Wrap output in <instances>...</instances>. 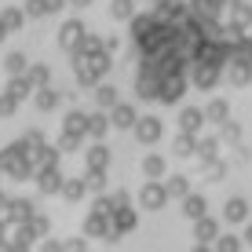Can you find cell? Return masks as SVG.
<instances>
[{
    "mask_svg": "<svg viewBox=\"0 0 252 252\" xmlns=\"http://www.w3.org/2000/svg\"><path fill=\"white\" fill-rule=\"evenodd\" d=\"M223 69H227V81L234 84V88H245V84H249V59L230 55L227 63H223Z\"/></svg>",
    "mask_w": 252,
    "mask_h": 252,
    "instance_id": "5bb4252c",
    "label": "cell"
},
{
    "mask_svg": "<svg viewBox=\"0 0 252 252\" xmlns=\"http://www.w3.org/2000/svg\"><path fill=\"white\" fill-rule=\"evenodd\" d=\"M187 190H190L187 176H168V179H164V194H168V197H183Z\"/></svg>",
    "mask_w": 252,
    "mask_h": 252,
    "instance_id": "d590c367",
    "label": "cell"
},
{
    "mask_svg": "<svg viewBox=\"0 0 252 252\" xmlns=\"http://www.w3.org/2000/svg\"><path fill=\"white\" fill-rule=\"evenodd\" d=\"M81 143H84V135L63 132V135H59V143H55V150H59V154H73V150H81Z\"/></svg>",
    "mask_w": 252,
    "mask_h": 252,
    "instance_id": "ab89813d",
    "label": "cell"
},
{
    "mask_svg": "<svg viewBox=\"0 0 252 252\" xmlns=\"http://www.w3.org/2000/svg\"><path fill=\"white\" fill-rule=\"evenodd\" d=\"M4 201H7V194H4V190H0V208H4Z\"/></svg>",
    "mask_w": 252,
    "mask_h": 252,
    "instance_id": "db71d44e",
    "label": "cell"
},
{
    "mask_svg": "<svg viewBox=\"0 0 252 252\" xmlns=\"http://www.w3.org/2000/svg\"><path fill=\"white\" fill-rule=\"evenodd\" d=\"M63 7H66V0H44V11H48V15L63 11Z\"/></svg>",
    "mask_w": 252,
    "mask_h": 252,
    "instance_id": "681fc988",
    "label": "cell"
},
{
    "mask_svg": "<svg viewBox=\"0 0 252 252\" xmlns=\"http://www.w3.org/2000/svg\"><path fill=\"white\" fill-rule=\"evenodd\" d=\"M102 48H106L110 55H114V51L121 48V37H102Z\"/></svg>",
    "mask_w": 252,
    "mask_h": 252,
    "instance_id": "f907efd6",
    "label": "cell"
},
{
    "mask_svg": "<svg viewBox=\"0 0 252 252\" xmlns=\"http://www.w3.org/2000/svg\"><path fill=\"white\" fill-rule=\"evenodd\" d=\"M63 249L66 252H84V249H88V241H84V238H69V241H63Z\"/></svg>",
    "mask_w": 252,
    "mask_h": 252,
    "instance_id": "7dc6e473",
    "label": "cell"
},
{
    "mask_svg": "<svg viewBox=\"0 0 252 252\" xmlns=\"http://www.w3.org/2000/svg\"><path fill=\"white\" fill-rule=\"evenodd\" d=\"M33 216V201H26V197H7L4 208H0V220H4V227H19Z\"/></svg>",
    "mask_w": 252,
    "mask_h": 252,
    "instance_id": "8992f818",
    "label": "cell"
},
{
    "mask_svg": "<svg viewBox=\"0 0 252 252\" xmlns=\"http://www.w3.org/2000/svg\"><path fill=\"white\" fill-rule=\"evenodd\" d=\"M0 230H4V220H0Z\"/></svg>",
    "mask_w": 252,
    "mask_h": 252,
    "instance_id": "11a10c76",
    "label": "cell"
},
{
    "mask_svg": "<svg viewBox=\"0 0 252 252\" xmlns=\"http://www.w3.org/2000/svg\"><path fill=\"white\" fill-rule=\"evenodd\" d=\"M22 11H26V19H44V0H26V7H22Z\"/></svg>",
    "mask_w": 252,
    "mask_h": 252,
    "instance_id": "f6af8a7d",
    "label": "cell"
},
{
    "mask_svg": "<svg viewBox=\"0 0 252 252\" xmlns=\"http://www.w3.org/2000/svg\"><path fill=\"white\" fill-rule=\"evenodd\" d=\"M81 37H84V22L81 19H69V22H63V30H59V48L69 55V51L81 44Z\"/></svg>",
    "mask_w": 252,
    "mask_h": 252,
    "instance_id": "7c38bea8",
    "label": "cell"
},
{
    "mask_svg": "<svg viewBox=\"0 0 252 252\" xmlns=\"http://www.w3.org/2000/svg\"><path fill=\"white\" fill-rule=\"evenodd\" d=\"M110 161H114V154H110V146L102 143V139H95L88 146V154H84V164H88V168H110Z\"/></svg>",
    "mask_w": 252,
    "mask_h": 252,
    "instance_id": "2e32d148",
    "label": "cell"
},
{
    "mask_svg": "<svg viewBox=\"0 0 252 252\" xmlns=\"http://www.w3.org/2000/svg\"><path fill=\"white\" fill-rule=\"evenodd\" d=\"M33 102H37L40 114H51V110H59V102H63V95H59L55 88H33Z\"/></svg>",
    "mask_w": 252,
    "mask_h": 252,
    "instance_id": "44dd1931",
    "label": "cell"
},
{
    "mask_svg": "<svg viewBox=\"0 0 252 252\" xmlns=\"http://www.w3.org/2000/svg\"><path fill=\"white\" fill-rule=\"evenodd\" d=\"M110 66H114V59H110L106 48H99V51H69V69H73V81L81 84V88L99 84V77H106Z\"/></svg>",
    "mask_w": 252,
    "mask_h": 252,
    "instance_id": "6da1fadb",
    "label": "cell"
},
{
    "mask_svg": "<svg viewBox=\"0 0 252 252\" xmlns=\"http://www.w3.org/2000/svg\"><path fill=\"white\" fill-rule=\"evenodd\" d=\"M187 69L183 73H168V77H161V84H158V102H179L183 99V92H187Z\"/></svg>",
    "mask_w": 252,
    "mask_h": 252,
    "instance_id": "52a82bcc",
    "label": "cell"
},
{
    "mask_svg": "<svg viewBox=\"0 0 252 252\" xmlns=\"http://www.w3.org/2000/svg\"><path fill=\"white\" fill-rule=\"evenodd\" d=\"M0 172L4 176H11V179H33V164L26 161V154L19 150V146H4L0 150Z\"/></svg>",
    "mask_w": 252,
    "mask_h": 252,
    "instance_id": "7a4b0ae2",
    "label": "cell"
},
{
    "mask_svg": "<svg viewBox=\"0 0 252 252\" xmlns=\"http://www.w3.org/2000/svg\"><path fill=\"white\" fill-rule=\"evenodd\" d=\"M220 223H234V227H238V223H249V201L245 197H230V201L223 205V220Z\"/></svg>",
    "mask_w": 252,
    "mask_h": 252,
    "instance_id": "e0dca14e",
    "label": "cell"
},
{
    "mask_svg": "<svg viewBox=\"0 0 252 252\" xmlns=\"http://www.w3.org/2000/svg\"><path fill=\"white\" fill-rule=\"evenodd\" d=\"M172 154H176V158H190V154H194V135H190V132H179L176 143H172Z\"/></svg>",
    "mask_w": 252,
    "mask_h": 252,
    "instance_id": "f35d334b",
    "label": "cell"
},
{
    "mask_svg": "<svg viewBox=\"0 0 252 252\" xmlns=\"http://www.w3.org/2000/svg\"><path fill=\"white\" fill-rule=\"evenodd\" d=\"M26 81H30L33 88H44V84H51V66H44V63L26 66Z\"/></svg>",
    "mask_w": 252,
    "mask_h": 252,
    "instance_id": "4316f807",
    "label": "cell"
},
{
    "mask_svg": "<svg viewBox=\"0 0 252 252\" xmlns=\"http://www.w3.org/2000/svg\"><path fill=\"white\" fill-rule=\"evenodd\" d=\"M0 26H4L7 33H19L26 26V11L22 7H4V11H0Z\"/></svg>",
    "mask_w": 252,
    "mask_h": 252,
    "instance_id": "484cf974",
    "label": "cell"
},
{
    "mask_svg": "<svg viewBox=\"0 0 252 252\" xmlns=\"http://www.w3.org/2000/svg\"><path fill=\"white\" fill-rule=\"evenodd\" d=\"M106 205H110V208H121V205H128V190H114V194L106 197Z\"/></svg>",
    "mask_w": 252,
    "mask_h": 252,
    "instance_id": "bcb514c9",
    "label": "cell"
},
{
    "mask_svg": "<svg viewBox=\"0 0 252 252\" xmlns=\"http://www.w3.org/2000/svg\"><path fill=\"white\" fill-rule=\"evenodd\" d=\"M26 66H30V59H26L22 51H7L4 55V69L7 73H26Z\"/></svg>",
    "mask_w": 252,
    "mask_h": 252,
    "instance_id": "74e56055",
    "label": "cell"
},
{
    "mask_svg": "<svg viewBox=\"0 0 252 252\" xmlns=\"http://www.w3.org/2000/svg\"><path fill=\"white\" fill-rule=\"evenodd\" d=\"M223 176H227V161H220V158H205V168H201V179H205V183H220Z\"/></svg>",
    "mask_w": 252,
    "mask_h": 252,
    "instance_id": "83f0119b",
    "label": "cell"
},
{
    "mask_svg": "<svg viewBox=\"0 0 252 252\" xmlns=\"http://www.w3.org/2000/svg\"><path fill=\"white\" fill-rule=\"evenodd\" d=\"M4 37H7V30H4V26H0V44H4Z\"/></svg>",
    "mask_w": 252,
    "mask_h": 252,
    "instance_id": "f5cc1de1",
    "label": "cell"
},
{
    "mask_svg": "<svg viewBox=\"0 0 252 252\" xmlns=\"http://www.w3.org/2000/svg\"><path fill=\"white\" fill-rule=\"evenodd\" d=\"M84 187H88L92 194H106V168H88Z\"/></svg>",
    "mask_w": 252,
    "mask_h": 252,
    "instance_id": "d6a6232c",
    "label": "cell"
},
{
    "mask_svg": "<svg viewBox=\"0 0 252 252\" xmlns=\"http://www.w3.org/2000/svg\"><path fill=\"white\" fill-rule=\"evenodd\" d=\"M33 245V234L19 223V230H15V238H11V252H22V249H30Z\"/></svg>",
    "mask_w": 252,
    "mask_h": 252,
    "instance_id": "7bdbcfd3",
    "label": "cell"
},
{
    "mask_svg": "<svg viewBox=\"0 0 252 252\" xmlns=\"http://www.w3.org/2000/svg\"><path fill=\"white\" fill-rule=\"evenodd\" d=\"M106 114H110V125H114V128H121V132H128V128L135 125V117H139L132 102H121V99H117L114 106L106 110Z\"/></svg>",
    "mask_w": 252,
    "mask_h": 252,
    "instance_id": "8fae6325",
    "label": "cell"
},
{
    "mask_svg": "<svg viewBox=\"0 0 252 252\" xmlns=\"http://www.w3.org/2000/svg\"><path fill=\"white\" fill-rule=\"evenodd\" d=\"M216 234H220V220H212L208 212L194 220V241H197V245H212Z\"/></svg>",
    "mask_w": 252,
    "mask_h": 252,
    "instance_id": "4fadbf2b",
    "label": "cell"
},
{
    "mask_svg": "<svg viewBox=\"0 0 252 252\" xmlns=\"http://www.w3.org/2000/svg\"><path fill=\"white\" fill-rule=\"evenodd\" d=\"M15 146L26 154V161H30V164H37L40 154H44V146H48V139H44V132H40V128H30V132H26Z\"/></svg>",
    "mask_w": 252,
    "mask_h": 252,
    "instance_id": "30bf717a",
    "label": "cell"
},
{
    "mask_svg": "<svg viewBox=\"0 0 252 252\" xmlns=\"http://www.w3.org/2000/svg\"><path fill=\"white\" fill-rule=\"evenodd\" d=\"M59 158H63V154H59L55 146H44V154H40V161L33 164V172L37 168H59Z\"/></svg>",
    "mask_w": 252,
    "mask_h": 252,
    "instance_id": "b9f144b4",
    "label": "cell"
},
{
    "mask_svg": "<svg viewBox=\"0 0 252 252\" xmlns=\"http://www.w3.org/2000/svg\"><path fill=\"white\" fill-rule=\"evenodd\" d=\"M128 132H135V139L143 146H154V143H161V139H164V125H161V117L146 114V117H135V125L128 128Z\"/></svg>",
    "mask_w": 252,
    "mask_h": 252,
    "instance_id": "277c9868",
    "label": "cell"
},
{
    "mask_svg": "<svg viewBox=\"0 0 252 252\" xmlns=\"http://www.w3.org/2000/svg\"><path fill=\"white\" fill-rule=\"evenodd\" d=\"M143 172H146V179H164V158L161 154H146L143 158Z\"/></svg>",
    "mask_w": 252,
    "mask_h": 252,
    "instance_id": "4dcf8cb0",
    "label": "cell"
},
{
    "mask_svg": "<svg viewBox=\"0 0 252 252\" xmlns=\"http://www.w3.org/2000/svg\"><path fill=\"white\" fill-rule=\"evenodd\" d=\"M201 125H205V114L197 106H183V110H179V132L197 135V132H201Z\"/></svg>",
    "mask_w": 252,
    "mask_h": 252,
    "instance_id": "ffe728a7",
    "label": "cell"
},
{
    "mask_svg": "<svg viewBox=\"0 0 252 252\" xmlns=\"http://www.w3.org/2000/svg\"><path fill=\"white\" fill-rule=\"evenodd\" d=\"M84 117H88V114H81V110H69V114L63 117V132L84 135Z\"/></svg>",
    "mask_w": 252,
    "mask_h": 252,
    "instance_id": "e575fe53",
    "label": "cell"
},
{
    "mask_svg": "<svg viewBox=\"0 0 252 252\" xmlns=\"http://www.w3.org/2000/svg\"><path fill=\"white\" fill-rule=\"evenodd\" d=\"M22 227H26V230L33 234V241H37V238H44V234H48V227H51V220H48V216H40V212H33L30 220L22 223Z\"/></svg>",
    "mask_w": 252,
    "mask_h": 252,
    "instance_id": "1f68e13d",
    "label": "cell"
},
{
    "mask_svg": "<svg viewBox=\"0 0 252 252\" xmlns=\"http://www.w3.org/2000/svg\"><path fill=\"white\" fill-rule=\"evenodd\" d=\"M84 230H88L92 238H106V241H110V212H102V208H92L88 220H84Z\"/></svg>",
    "mask_w": 252,
    "mask_h": 252,
    "instance_id": "9a60e30c",
    "label": "cell"
},
{
    "mask_svg": "<svg viewBox=\"0 0 252 252\" xmlns=\"http://www.w3.org/2000/svg\"><path fill=\"white\" fill-rule=\"evenodd\" d=\"M139 205H143L146 212H161V208L168 205V194H164V183H161V179H150V183L139 190Z\"/></svg>",
    "mask_w": 252,
    "mask_h": 252,
    "instance_id": "9c48e42d",
    "label": "cell"
},
{
    "mask_svg": "<svg viewBox=\"0 0 252 252\" xmlns=\"http://www.w3.org/2000/svg\"><path fill=\"white\" fill-rule=\"evenodd\" d=\"M110 15H114L117 22H128L135 15V0H114V4H110Z\"/></svg>",
    "mask_w": 252,
    "mask_h": 252,
    "instance_id": "8d00e7d4",
    "label": "cell"
},
{
    "mask_svg": "<svg viewBox=\"0 0 252 252\" xmlns=\"http://www.w3.org/2000/svg\"><path fill=\"white\" fill-rule=\"evenodd\" d=\"M135 223H139V216H135L132 205L114 208V212H110V241H117V238H125V234H132Z\"/></svg>",
    "mask_w": 252,
    "mask_h": 252,
    "instance_id": "5b68a950",
    "label": "cell"
},
{
    "mask_svg": "<svg viewBox=\"0 0 252 252\" xmlns=\"http://www.w3.org/2000/svg\"><path fill=\"white\" fill-rule=\"evenodd\" d=\"M190 77L187 81H194V88H201V92H212L216 84H220V77H223V69L220 66H212V63H201V59H190Z\"/></svg>",
    "mask_w": 252,
    "mask_h": 252,
    "instance_id": "3957f363",
    "label": "cell"
},
{
    "mask_svg": "<svg viewBox=\"0 0 252 252\" xmlns=\"http://www.w3.org/2000/svg\"><path fill=\"white\" fill-rule=\"evenodd\" d=\"M201 114H205V121L220 125V121H227V117H230V102H227V99H212V102H208V106L201 110Z\"/></svg>",
    "mask_w": 252,
    "mask_h": 252,
    "instance_id": "f1b7e54d",
    "label": "cell"
},
{
    "mask_svg": "<svg viewBox=\"0 0 252 252\" xmlns=\"http://www.w3.org/2000/svg\"><path fill=\"white\" fill-rule=\"evenodd\" d=\"M106 128H110L106 114H88L84 117V139H106Z\"/></svg>",
    "mask_w": 252,
    "mask_h": 252,
    "instance_id": "7402d4cb",
    "label": "cell"
},
{
    "mask_svg": "<svg viewBox=\"0 0 252 252\" xmlns=\"http://www.w3.org/2000/svg\"><path fill=\"white\" fill-rule=\"evenodd\" d=\"M212 245H216V252H238V249H241V238H234V234H223V230H220Z\"/></svg>",
    "mask_w": 252,
    "mask_h": 252,
    "instance_id": "60d3db41",
    "label": "cell"
},
{
    "mask_svg": "<svg viewBox=\"0 0 252 252\" xmlns=\"http://www.w3.org/2000/svg\"><path fill=\"white\" fill-rule=\"evenodd\" d=\"M15 106H19V102H15V99H7V95H0V117H11V114H15Z\"/></svg>",
    "mask_w": 252,
    "mask_h": 252,
    "instance_id": "c3c4849f",
    "label": "cell"
},
{
    "mask_svg": "<svg viewBox=\"0 0 252 252\" xmlns=\"http://www.w3.org/2000/svg\"><path fill=\"white\" fill-rule=\"evenodd\" d=\"M220 135L227 139L230 146H241V135H245V132H241L238 121H230V117H227V121H220Z\"/></svg>",
    "mask_w": 252,
    "mask_h": 252,
    "instance_id": "836d02e7",
    "label": "cell"
},
{
    "mask_svg": "<svg viewBox=\"0 0 252 252\" xmlns=\"http://www.w3.org/2000/svg\"><path fill=\"white\" fill-rule=\"evenodd\" d=\"M99 48H102V37H95V33H84L81 44H77L73 51H99Z\"/></svg>",
    "mask_w": 252,
    "mask_h": 252,
    "instance_id": "ee69618b",
    "label": "cell"
},
{
    "mask_svg": "<svg viewBox=\"0 0 252 252\" xmlns=\"http://www.w3.org/2000/svg\"><path fill=\"white\" fill-rule=\"evenodd\" d=\"M33 179H37L40 194H59V187H63V172L59 168H37Z\"/></svg>",
    "mask_w": 252,
    "mask_h": 252,
    "instance_id": "d6986e66",
    "label": "cell"
},
{
    "mask_svg": "<svg viewBox=\"0 0 252 252\" xmlns=\"http://www.w3.org/2000/svg\"><path fill=\"white\" fill-rule=\"evenodd\" d=\"M92 88H95V106H99L102 114H106V110L121 99V92L114 88V84H92Z\"/></svg>",
    "mask_w": 252,
    "mask_h": 252,
    "instance_id": "cb8c5ba5",
    "label": "cell"
},
{
    "mask_svg": "<svg viewBox=\"0 0 252 252\" xmlns=\"http://www.w3.org/2000/svg\"><path fill=\"white\" fill-rule=\"evenodd\" d=\"M4 95H7V99H15V102H22V99H30V95H33V84L26 81V73H7Z\"/></svg>",
    "mask_w": 252,
    "mask_h": 252,
    "instance_id": "ac0fdd59",
    "label": "cell"
},
{
    "mask_svg": "<svg viewBox=\"0 0 252 252\" xmlns=\"http://www.w3.org/2000/svg\"><path fill=\"white\" fill-rule=\"evenodd\" d=\"M179 201H183V216H187V220H197V216H205V212H208V205H205V197H201V194H190V190H187Z\"/></svg>",
    "mask_w": 252,
    "mask_h": 252,
    "instance_id": "d4e9b609",
    "label": "cell"
},
{
    "mask_svg": "<svg viewBox=\"0 0 252 252\" xmlns=\"http://www.w3.org/2000/svg\"><path fill=\"white\" fill-rule=\"evenodd\" d=\"M158 84H161V77L154 73L146 63H139V69H135V95L146 99V102H154L158 99Z\"/></svg>",
    "mask_w": 252,
    "mask_h": 252,
    "instance_id": "ba28073f",
    "label": "cell"
},
{
    "mask_svg": "<svg viewBox=\"0 0 252 252\" xmlns=\"http://www.w3.org/2000/svg\"><path fill=\"white\" fill-rule=\"evenodd\" d=\"M216 150H220V139H216V135H201V139H197L194 135V154H197V158H216Z\"/></svg>",
    "mask_w": 252,
    "mask_h": 252,
    "instance_id": "f546056e",
    "label": "cell"
},
{
    "mask_svg": "<svg viewBox=\"0 0 252 252\" xmlns=\"http://www.w3.org/2000/svg\"><path fill=\"white\" fill-rule=\"evenodd\" d=\"M59 194H63L69 205H77V201H84V197H88V187H84V179H63Z\"/></svg>",
    "mask_w": 252,
    "mask_h": 252,
    "instance_id": "603a6c76",
    "label": "cell"
},
{
    "mask_svg": "<svg viewBox=\"0 0 252 252\" xmlns=\"http://www.w3.org/2000/svg\"><path fill=\"white\" fill-rule=\"evenodd\" d=\"M66 4H69V7H77V11H81V7H88L92 0H66Z\"/></svg>",
    "mask_w": 252,
    "mask_h": 252,
    "instance_id": "816d5d0a",
    "label": "cell"
}]
</instances>
